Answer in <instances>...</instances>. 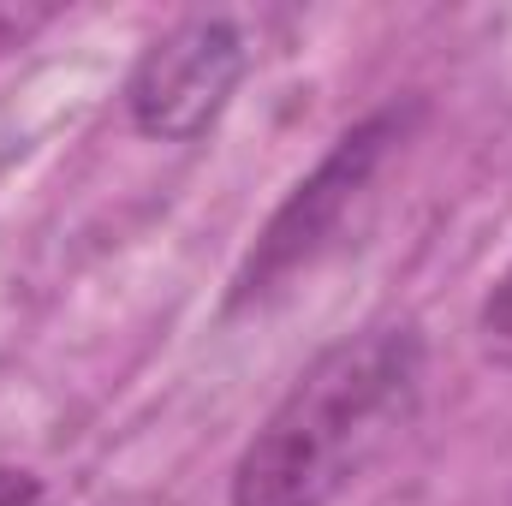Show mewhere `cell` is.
<instances>
[{
  "mask_svg": "<svg viewBox=\"0 0 512 506\" xmlns=\"http://www.w3.org/2000/svg\"><path fill=\"white\" fill-rule=\"evenodd\" d=\"M417 114H423V102L405 96V102H387V108L364 114L352 131L334 137V149L286 191V203L256 233L251 256L239 262V274L227 286V316L262 310L268 298H280L298 274H310L316 262H328L358 233V221L376 203V185H382L387 161L405 149Z\"/></svg>",
  "mask_w": 512,
  "mask_h": 506,
  "instance_id": "2",
  "label": "cell"
},
{
  "mask_svg": "<svg viewBox=\"0 0 512 506\" xmlns=\"http://www.w3.org/2000/svg\"><path fill=\"white\" fill-rule=\"evenodd\" d=\"M42 501V477L24 465H0V506H36Z\"/></svg>",
  "mask_w": 512,
  "mask_h": 506,
  "instance_id": "5",
  "label": "cell"
},
{
  "mask_svg": "<svg viewBox=\"0 0 512 506\" xmlns=\"http://www.w3.org/2000/svg\"><path fill=\"white\" fill-rule=\"evenodd\" d=\"M477 346H483L489 364L512 370V262L495 274V286L477 304Z\"/></svg>",
  "mask_w": 512,
  "mask_h": 506,
  "instance_id": "4",
  "label": "cell"
},
{
  "mask_svg": "<svg viewBox=\"0 0 512 506\" xmlns=\"http://www.w3.org/2000/svg\"><path fill=\"white\" fill-rule=\"evenodd\" d=\"M251 72V36L233 12H191L155 36L126 78V114L143 137L197 143Z\"/></svg>",
  "mask_w": 512,
  "mask_h": 506,
  "instance_id": "3",
  "label": "cell"
},
{
  "mask_svg": "<svg viewBox=\"0 0 512 506\" xmlns=\"http://www.w3.org/2000/svg\"><path fill=\"white\" fill-rule=\"evenodd\" d=\"M429 376L417 316H382L304 364L262 417L227 483V506H334L411 429Z\"/></svg>",
  "mask_w": 512,
  "mask_h": 506,
  "instance_id": "1",
  "label": "cell"
},
{
  "mask_svg": "<svg viewBox=\"0 0 512 506\" xmlns=\"http://www.w3.org/2000/svg\"><path fill=\"white\" fill-rule=\"evenodd\" d=\"M36 24H42L36 12H0V54H6V48H18Z\"/></svg>",
  "mask_w": 512,
  "mask_h": 506,
  "instance_id": "6",
  "label": "cell"
}]
</instances>
